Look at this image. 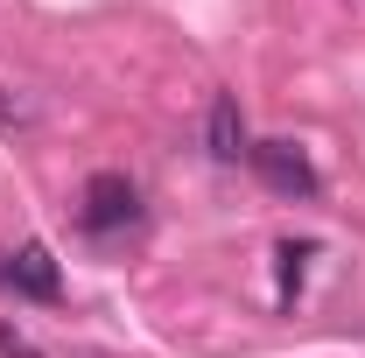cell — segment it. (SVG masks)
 Wrapping results in <instances>:
<instances>
[{"mask_svg":"<svg viewBox=\"0 0 365 358\" xmlns=\"http://www.w3.org/2000/svg\"><path fill=\"white\" fill-rule=\"evenodd\" d=\"M246 162H253V176L267 183L274 197H317V190H323V183H317V162H309L295 140H253Z\"/></svg>","mask_w":365,"mask_h":358,"instance_id":"cell-1","label":"cell"},{"mask_svg":"<svg viewBox=\"0 0 365 358\" xmlns=\"http://www.w3.org/2000/svg\"><path fill=\"white\" fill-rule=\"evenodd\" d=\"M140 218V190L120 169H98V176L85 183V225L91 232H127V225Z\"/></svg>","mask_w":365,"mask_h":358,"instance_id":"cell-2","label":"cell"},{"mask_svg":"<svg viewBox=\"0 0 365 358\" xmlns=\"http://www.w3.org/2000/svg\"><path fill=\"white\" fill-rule=\"evenodd\" d=\"M7 288L14 295H29V302H56L63 295V274H56V253H49L43 239H29L14 260H7Z\"/></svg>","mask_w":365,"mask_h":358,"instance_id":"cell-3","label":"cell"},{"mask_svg":"<svg viewBox=\"0 0 365 358\" xmlns=\"http://www.w3.org/2000/svg\"><path fill=\"white\" fill-rule=\"evenodd\" d=\"M204 140H211V155H218V162H239V155H246V120H239V98H232V91H218V98H211Z\"/></svg>","mask_w":365,"mask_h":358,"instance_id":"cell-4","label":"cell"},{"mask_svg":"<svg viewBox=\"0 0 365 358\" xmlns=\"http://www.w3.org/2000/svg\"><path fill=\"white\" fill-rule=\"evenodd\" d=\"M274 260H281V310H288V302H295V288H302V260H309V246L281 239V246H274Z\"/></svg>","mask_w":365,"mask_h":358,"instance_id":"cell-5","label":"cell"},{"mask_svg":"<svg viewBox=\"0 0 365 358\" xmlns=\"http://www.w3.org/2000/svg\"><path fill=\"white\" fill-rule=\"evenodd\" d=\"M0 358H36V344H29L21 330H0Z\"/></svg>","mask_w":365,"mask_h":358,"instance_id":"cell-6","label":"cell"}]
</instances>
